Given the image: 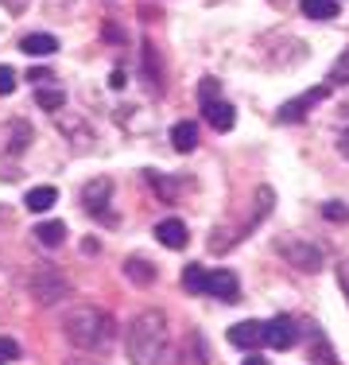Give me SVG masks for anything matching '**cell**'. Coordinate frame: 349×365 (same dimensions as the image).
I'll use <instances>...</instances> for the list:
<instances>
[{
    "label": "cell",
    "instance_id": "10",
    "mask_svg": "<svg viewBox=\"0 0 349 365\" xmlns=\"http://www.w3.org/2000/svg\"><path fill=\"white\" fill-rule=\"evenodd\" d=\"M187 225H182L179 218H163L160 225H155V241H160V245H167V249H182L187 245Z\"/></svg>",
    "mask_w": 349,
    "mask_h": 365
},
{
    "label": "cell",
    "instance_id": "23",
    "mask_svg": "<svg viewBox=\"0 0 349 365\" xmlns=\"http://www.w3.org/2000/svg\"><path fill=\"white\" fill-rule=\"evenodd\" d=\"M144 66H147V82L160 86V71H155V51L152 47H144Z\"/></svg>",
    "mask_w": 349,
    "mask_h": 365
},
{
    "label": "cell",
    "instance_id": "16",
    "mask_svg": "<svg viewBox=\"0 0 349 365\" xmlns=\"http://www.w3.org/2000/svg\"><path fill=\"white\" fill-rule=\"evenodd\" d=\"M125 276H128V280H136V284H152V280H155V268L147 264L144 257H128Z\"/></svg>",
    "mask_w": 349,
    "mask_h": 365
},
{
    "label": "cell",
    "instance_id": "24",
    "mask_svg": "<svg viewBox=\"0 0 349 365\" xmlns=\"http://www.w3.org/2000/svg\"><path fill=\"white\" fill-rule=\"evenodd\" d=\"M16 90V71L12 66H0V93H12Z\"/></svg>",
    "mask_w": 349,
    "mask_h": 365
},
{
    "label": "cell",
    "instance_id": "15",
    "mask_svg": "<svg viewBox=\"0 0 349 365\" xmlns=\"http://www.w3.org/2000/svg\"><path fill=\"white\" fill-rule=\"evenodd\" d=\"M35 106L43 113H58L63 109V90H55V86H35Z\"/></svg>",
    "mask_w": 349,
    "mask_h": 365
},
{
    "label": "cell",
    "instance_id": "5",
    "mask_svg": "<svg viewBox=\"0 0 349 365\" xmlns=\"http://www.w3.org/2000/svg\"><path fill=\"white\" fill-rule=\"evenodd\" d=\"M206 295H214V299H222V303H237V299H241L237 276H233L229 268H217V272H209V276H206Z\"/></svg>",
    "mask_w": 349,
    "mask_h": 365
},
{
    "label": "cell",
    "instance_id": "3",
    "mask_svg": "<svg viewBox=\"0 0 349 365\" xmlns=\"http://www.w3.org/2000/svg\"><path fill=\"white\" fill-rule=\"evenodd\" d=\"M31 295L47 307V303H58L66 295V280L58 272H51V268H39V272L31 276Z\"/></svg>",
    "mask_w": 349,
    "mask_h": 365
},
{
    "label": "cell",
    "instance_id": "29",
    "mask_svg": "<svg viewBox=\"0 0 349 365\" xmlns=\"http://www.w3.org/2000/svg\"><path fill=\"white\" fill-rule=\"evenodd\" d=\"M244 365H268V361H264V358H260V354H256V350H252V354H249V358H244Z\"/></svg>",
    "mask_w": 349,
    "mask_h": 365
},
{
    "label": "cell",
    "instance_id": "27",
    "mask_svg": "<svg viewBox=\"0 0 349 365\" xmlns=\"http://www.w3.org/2000/svg\"><path fill=\"white\" fill-rule=\"evenodd\" d=\"M109 86H113V90H125V86H128V74H125V71H113V74H109Z\"/></svg>",
    "mask_w": 349,
    "mask_h": 365
},
{
    "label": "cell",
    "instance_id": "9",
    "mask_svg": "<svg viewBox=\"0 0 349 365\" xmlns=\"http://www.w3.org/2000/svg\"><path fill=\"white\" fill-rule=\"evenodd\" d=\"M229 342H233V346H241V350H256V346H264V323L249 319V323L229 327Z\"/></svg>",
    "mask_w": 349,
    "mask_h": 365
},
{
    "label": "cell",
    "instance_id": "7",
    "mask_svg": "<svg viewBox=\"0 0 349 365\" xmlns=\"http://www.w3.org/2000/svg\"><path fill=\"white\" fill-rule=\"evenodd\" d=\"M295 338H299V330H295L291 319H272V323H264V342L272 346V350H287V346H295Z\"/></svg>",
    "mask_w": 349,
    "mask_h": 365
},
{
    "label": "cell",
    "instance_id": "4",
    "mask_svg": "<svg viewBox=\"0 0 349 365\" xmlns=\"http://www.w3.org/2000/svg\"><path fill=\"white\" fill-rule=\"evenodd\" d=\"M109 190H113V182H109V179H93V182H85L82 198H85V210H90L93 218L117 222V218L109 214Z\"/></svg>",
    "mask_w": 349,
    "mask_h": 365
},
{
    "label": "cell",
    "instance_id": "11",
    "mask_svg": "<svg viewBox=\"0 0 349 365\" xmlns=\"http://www.w3.org/2000/svg\"><path fill=\"white\" fill-rule=\"evenodd\" d=\"M171 144H174V152H194L198 148V125L194 120H174L171 125Z\"/></svg>",
    "mask_w": 349,
    "mask_h": 365
},
{
    "label": "cell",
    "instance_id": "2",
    "mask_svg": "<svg viewBox=\"0 0 349 365\" xmlns=\"http://www.w3.org/2000/svg\"><path fill=\"white\" fill-rule=\"evenodd\" d=\"M66 338L78 350H98L109 338V315H101L98 307H74L66 319Z\"/></svg>",
    "mask_w": 349,
    "mask_h": 365
},
{
    "label": "cell",
    "instance_id": "18",
    "mask_svg": "<svg viewBox=\"0 0 349 365\" xmlns=\"http://www.w3.org/2000/svg\"><path fill=\"white\" fill-rule=\"evenodd\" d=\"M206 268L202 264H187V268H182V288H187V292H206Z\"/></svg>",
    "mask_w": 349,
    "mask_h": 365
},
{
    "label": "cell",
    "instance_id": "1",
    "mask_svg": "<svg viewBox=\"0 0 349 365\" xmlns=\"http://www.w3.org/2000/svg\"><path fill=\"white\" fill-rule=\"evenodd\" d=\"M128 358L132 365H171V342H167V319L160 311H144L132 319L128 330Z\"/></svg>",
    "mask_w": 349,
    "mask_h": 365
},
{
    "label": "cell",
    "instance_id": "21",
    "mask_svg": "<svg viewBox=\"0 0 349 365\" xmlns=\"http://www.w3.org/2000/svg\"><path fill=\"white\" fill-rule=\"evenodd\" d=\"M28 133L31 128L24 120H12V148H28Z\"/></svg>",
    "mask_w": 349,
    "mask_h": 365
},
{
    "label": "cell",
    "instance_id": "22",
    "mask_svg": "<svg viewBox=\"0 0 349 365\" xmlns=\"http://www.w3.org/2000/svg\"><path fill=\"white\" fill-rule=\"evenodd\" d=\"M322 214H326L330 222H345V218H349V206H342V202H326V206H322Z\"/></svg>",
    "mask_w": 349,
    "mask_h": 365
},
{
    "label": "cell",
    "instance_id": "12",
    "mask_svg": "<svg viewBox=\"0 0 349 365\" xmlns=\"http://www.w3.org/2000/svg\"><path fill=\"white\" fill-rule=\"evenodd\" d=\"M20 51H24V55H35V58H39V55H55L58 39L47 36V31H31V36L20 39Z\"/></svg>",
    "mask_w": 349,
    "mask_h": 365
},
{
    "label": "cell",
    "instance_id": "13",
    "mask_svg": "<svg viewBox=\"0 0 349 365\" xmlns=\"http://www.w3.org/2000/svg\"><path fill=\"white\" fill-rule=\"evenodd\" d=\"M35 241L47 245V249H58L66 241V225L63 222H39V225H35Z\"/></svg>",
    "mask_w": 349,
    "mask_h": 365
},
{
    "label": "cell",
    "instance_id": "20",
    "mask_svg": "<svg viewBox=\"0 0 349 365\" xmlns=\"http://www.w3.org/2000/svg\"><path fill=\"white\" fill-rule=\"evenodd\" d=\"M16 358H20V342L16 338H0V365H8Z\"/></svg>",
    "mask_w": 349,
    "mask_h": 365
},
{
    "label": "cell",
    "instance_id": "6",
    "mask_svg": "<svg viewBox=\"0 0 349 365\" xmlns=\"http://www.w3.org/2000/svg\"><path fill=\"white\" fill-rule=\"evenodd\" d=\"M202 113H206V120L217 128V133H229V128L237 125V109H233L225 98H209V101H202Z\"/></svg>",
    "mask_w": 349,
    "mask_h": 365
},
{
    "label": "cell",
    "instance_id": "8",
    "mask_svg": "<svg viewBox=\"0 0 349 365\" xmlns=\"http://www.w3.org/2000/svg\"><path fill=\"white\" fill-rule=\"evenodd\" d=\"M326 93H330L326 86H314V90L299 93V98H291V101H287L283 109H279V120H299L303 113H307V109L314 106V101H326Z\"/></svg>",
    "mask_w": 349,
    "mask_h": 365
},
{
    "label": "cell",
    "instance_id": "26",
    "mask_svg": "<svg viewBox=\"0 0 349 365\" xmlns=\"http://www.w3.org/2000/svg\"><path fill=\"white\" fill-rule=\"evenodd\" d=\"M338 280H342V292H345V303H349V260L338 264Z\"/></svg>",
    "mask_w": 349,
    "mask_h": 365
},
{
    "label": "cell",
    "instance_id": "19",
    "mask_svg": "<svg viewBox=\"0 0 349 365\" xmlns=\"http://www.w3.org/2000/svg\"><path fill=\"white\" fill-rule=\"evenodd\" d=\"M330 82H334V86H345V82H349V51L334 63V71H330Z\"/></svg>",
    "mask_w": 349,
    "mask_h": 365
},
{
    "label": "cell",
    "instance_id": "17",
    "mask_svg": "<svg viewBox=\"0 0 349 365\" xmlns=\"http://www.w3.org/2000/svg\"><path fill=\"white\" fill-rule=\"evenodd\" d=\"M303 16H311V20H334L338 16V4L334 0H303Z\"/></svg>",
    "mask_w": 349,
    "mask_h": 365
},
{
    "label": "cell",
    "instance_id": "28",
    "mask_svg": "<svg viewBox=\"0 0 349 365\" xmlns=\"http://www.w3.org/2000/svg\"><path fill=\"white\" fill-rule=\"evenodd\" d=\"M338 152H342V155H345V160H349V128H345V133H342V136H338Z\"/></svg>",
    "mask_w": 349,
    "mask_h": 365
},
{
    "label": "cell",
    "instance_id": "25",
    "mask_svg": "<svg viewBox=\"0 0 349 365\" xmlns=\"http://www.w3.org/2000/svg\"><path fill=\"white\" fill-rule=\"evenodd\" d=\"M28 82H31V86H47V82H51V71H47V66H31V71H28Z\"/></svg>",
    "mask_w": 349,
    "mask_h": 365
},
{
    "label": "cell",
    "instance_id": "14",
    "mask_svg": "<svg viewBox=\"0 0 349 365\" xmlns=\"http://www.w3.org/2000/svg\"><path fill=\"white\" fill-rule=\"evenodd\" d=\"M24 202H28V210L43 214V210H51V206L58 202V190H55V187H31V190H28V198H24Z\"/></svg>",
    "mask_w": 349,
    "mask_h": 365
}]
</instances>
